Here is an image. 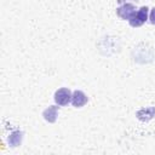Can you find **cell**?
<instances>
[{"instance_id": "6da1fadb", "label": "cell", "mask_w": 155, "mask_h": 155, "mask_svg": "<svg viewBox=\"0 0 155 155\" xmlns=\"http://www.w3.org/2000/svg\"><path fill=\"white\" fill-rule=\"evenodd\" d=\"M148 15H149V7L148 6H142L140 8H138L137 11H134L131 17L128 18V23L131 27L137 28L140 27L142 24H144L148 19Z\"/></svg>"}, {"instance_id": "8992f818", "label": "cell", "mask_w": 155, "mask_h": 155, "mask_svg": "<svg viewBox=\"0 0 155 155\" xmlns=\"http://www.w3.org/2000/svg\"><path fill=\"white\" fill-rule=\"evenodd\" d=\"M21 140H22V133L19 131H16L13 132L10 137H8V143L12 145V147H17L21 144Z\"/></svg>"}, {"instance_id": "3957f363", "label": "cell", "mask_w": 155, "mask_h": 155, "mask_svg": "<svg viewBox=\"0 0 155 155\" xmlns=\"http://www.w3.org/2000/svg\"><path fill=\"white\" fill-rule=\"evenodd\" d=\"M87 101H88L87 96H86L82 91H80V90H75V91L73 92V94H71V104H73L75 108H81V107H84V105L87 103Z\"/></svg>"}, {"instance_id": "52a82bcc", "label": "cell", "mask_w": 155, "mask_h": 155, "mask_svg": "<svg viewBox=\"0 0 155 155\" xmlns=\"http://www.w3.org/2000/svg\"><path fill=\"white\" fill-rule=\"evenodd\" d=\"M149 21H150V23H151V24H154V25H155V6H154V7L150 10Z\"/></svg>"}, {"instance_id": "5b68a950", "label": "cell", "mask_w": 155, "mask_h": 155, "mask_svg": "<svg viewBox=\"0 0 155 155\" xmlns=\"http://www.w3.org/2000/svg\"><path fill=\"white\" fill-rule=\"evenodd\" d=\"M57 114H58V107H57V105H51V107H48L47 109L44 110L42 116H44V119H45L47 122H51V124H52V122L56 121Z\"/></svg>"}, {"instance_id": "7a4b0ae2", "label": "cell", "mask_w": 155, "mask_h": 155, "mask_svg": "<svg viewBox=\"0 0 155 155\" xmlns=\"http://www.w3.org/2000/svg\"><path fill=\"white\" fill-rule=\"evenodd\" d=\"M71 91L67 87H62V88H58L56 92H54V96H53V99L56 102V104H58L59 107H64V105H68L70 102H71Z\"/></svg>"}, {"instance_id": "277c9868", "label": "cell", "mask_w": 155, "mask_h": 155, "mask_svg": "<svg viewBox=\"0 0 155 155\" xmlns=\"http://www.w3.org/2000/svg\"><path fill=\"white\" fill-rule=\"evenodd\" d=\"M134 11H136L134 5H132V4H124V5H121V6H119V7L116 8V15H117L120 18L128 21V18L131 17V15H132Z\"/></svg>"}]
</instances>
